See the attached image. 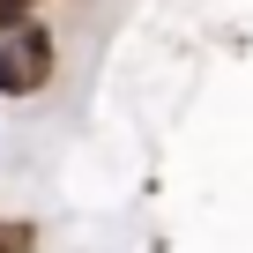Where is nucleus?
Masks as SVG:
<instances>
[{
	"instance_id": "obj_1",
	"label": "nucleus",
	"mask_w": 253,
	"mask_h": 253,
	"mask_svg": "<svg viewBox=\"0 0 253 253\" xmlns=\"http://www.w3.org/2000/svg\"><path fill=\"white\" fill-rule=\"evenodd\" d=\"M52 67H60V38L45 23H23L0 38V97H38L52 82Z\"/></svg>"
},
{
	"instance_id": "obj_2",
	"label": "nucleus",
	"mask_w": 253,
	"mask_h": 253,
	"mask_svg": "<svg viewBox=\"0 0 253 253\" xmlns=\"http://www.w3.org/2000/svg\"><path fill=\"white\" fill-rule=\"evenodd\" d=\"M0 253H38V231H30V223H8V216H0Z\"/></svg>"
},
{
	"instance_id": "obj_3",
	"label": "nucleus",
	"mask_w": 253,
	"mask_h": 253,
	"mask_svg": "<svg viewBox=\"0 0 253 253\" xmlns=\"http://www.w3.org/2000/svg\"><path fill=\"white\" fill-rule=\"evenodd\" d=\"M30 8H38V0H0V38L23 30V23H30Z\"/></svg>"
}]
</instances>
